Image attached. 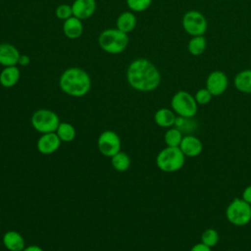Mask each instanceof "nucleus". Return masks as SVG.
Masks as SVG:
<instances>
[{"mask_svg": "<svg viewBox=\"0 0 251 251\" xmlns=\"http://www.w3.org/2000/svg\"><path fill=\"white\" fill-rule=\"evenodd\" d=\"M126 80L135 90L150 92L158 88L161 83V74L157 67L148 59L133 60L126 70Z\"/></svg>", "mask_w": 251, "mask_h": 251, "instance_id": "f257e3e1", "label": "nucleus"}, {"mask_svg": "<svg viewBox=\"0 0 251 251\" xmlns=\"http://www.w3.org/2000/svg\"><path fill=\"white\" fill-rule=\"evenodd\" d=\"M59 86L61 90L73 97H82L91 88V78L81 68L72 67L65 70L60 78Z\"/></svg>", "mask_w": 251, "mask_h": 251, "instance_id": "f03ea898", "label": "nucleus"}, {"mask_svg": "<svg viewBox=\"0 0 251 251\" xmlns=\"http://www.w3.org/2000/svg\"><path fill=\"white\" fill-rule=\"evenodd\" d=\"M129 39L126 32L116 28L104 29L98 37V44L100 48L108 54L116 55L124 52L127 45Z\"/></svg>", "mask_w": 251, "mask_h": 251, "instance_id": "7ed1b4c3", "label": "nucleus"}, {"mask_svg": "<svg viewBox=\"0 0 251 251\" xmlns=\"http://www.w3.org/2000/svg\"><path fill=\"white\" fill-rule=\"evenodd\" d=\"M185 158L179 147L166 146L157 154L156 165L162 172L175 173L182 169Z\"/></svg>", "mask_w": 251, "mask_h": 251, "instance_id": "20e7f679", "label": "nucleus"}, {"mask_svg": "<svg viewBox=\"0 0 251 251\" xmlns=\"http://www.w3.org/2000/svg\"><path fill=\"white\" fill-rule=\"evenodd\" d=\"M226 217L233 226H246L251 221V205L242 198H234L226 209Z\"/></svg>", "mask_w": 251, "mask_h": 251, "instance_id": "39448f33", "label": "nucleus"}, {"mask_svg": "<svg viewBox=\"0 0 251 251\" xmlns=\"http://www.w3.org/2000/svg\"><path fill=\"white\" fill-rule=\"evenodd\" d=\"M171 107L176 115L179 117L194 118L198 111V104L194 96L185 90H179L174 94Z\"/></svg>", "mask_w": 251, "mask_h": 251, "instance_id": "423d86ee", "label": "nucleus"}, {"mask_svg": "<svg viewBox=\"0 0 251 251\" xmlns=\"http://www.w3.org/2000/svg\"><path fill=\"white\" fill-rule=\"evenodd\" d=\"M30 123L36 131L43 134L56 132L61 122L55 112L48 109H39L32 114Z\"/></svg>", "mask_w": 251, "mask_h": 251, "instance_id": "0eeeda50", "label": "nucleus"}, {"mask_svg": "<svg viewBox=\"0 0 251 251\" xmlns=\"http://www.w3.org/2000/svg\"><path fill=\"white\" fill-rule=\"evenodd\" d=\"M207 20L199 11L190 10L182 17V27L191 36L203 35L207 30Z\"/></svg>", "mask_w": 251, "mask_h": 251, "instance_id": "6e6552de", "label": "nucleus"}, {"mask_svg": "<svg viewBox=\"0 0 251 251\" xmlns=\"http://www.w3.org/2000/svg\"><path fill=\"white\" fill-rule=\"evenodd\" d=\"M97 147L103 156L111 158L121 151L120 136L113 130H105L97 139Z\"/></svg>", "mask_w": 251, "mask_h": 251, "instance_id": "1a4fd4ad", "label": "nucleus"}, {"mask_svg": "<svg viewBox=\"0 0 251 251\" xmlns=\"http://www.w3.org/2000/svg\"><path fill=\"white\" fill-rule=\"evenodd\" d=\"M228 86L227 75L222 71L211 72L206 78V88L213 96H220L226 92Z\"/></svg>", "mask_w": 251, "mask_h": 251, "instance_id": "9d476101", "label": "nucleus"}, {"mask_svg": "<svg viewBox=\"0 0 251 251\" xmlns=\"http://www.w3.org/2000/svg\"><path fill=\"white\" fill-rule=\"evenodd\" d=\"M185 157L194 158L199 156L203 151L202 141L193 134H185L178 146Z\"/></svg>", "mask_w": 251, "mask_h": 251, "instance_id": "9b49d317", "label": "nucleus"}, {"mask_svg": "<svg viewBox=\"0 0 251 251\" xmlns=\"http://www.w3.org/2000/svg\"><path fill=\"white\" fill-rule=\"evenodd\" d=\"M61 145V139L56 132L43 133L37 140V150L44 155L56 152Z\"/></svg>", "mask_w": 251, "mask_h": 251, "instance_id": "f8f14e48", "label": "nucleus"}, {"mask_svg": "<svg viewBox=\"0 0 251 251\" xmlns=\"http://www.w3.org/2000/svg\"><path fill=\"white\" fill-rule=\"evenodd\" d=\"M21 56L18 48L11 43L0 44V65L3 67L17 66Z\"/></svg>", "mask_w": 251, "mask_h": 251, "instance_id": "ddd939ff", "label": "nucleus"}, {"mask_svg": "<svg viewBox=\"0 0 251 251\" xmlns=\"http://www.w3.org/2000/svg\"><path fill=\"white\" fill-rule=\"evenodd\" d=\"M73 15L78 19H89L96 10L95 0H75L72 4Z\"/></svg>", "mask_w": 251, "mask_h": 251, "instance_id": "4468645a", "label": "nucleus"}, {"mask_svg": "<svg viewBox=\"0 0 251 251\" xmlns=\"http://www.w3.org/2000/svg\"><path fill=\"white\" fill-rule=\"evenodd\" d=\"M2 241L9 251H23L25 248L23 235L16 230H8L5 232Z\"/></svg>", "mask_w": 251, "mask_h": 251, "instance_id": "2eb2a0df", "label": "nucleus"}, {"mask_svg": "<svg viewBox=\"0 0 251 251\" xmlns=\"http://www.w3.org/2000/svg\"><path fill=\"white\" fill-rule=\"evenodd\" d=\"M63 32L70 39H76L80 37L83 32V25L81 20L73 16L64 21Z\"/></svg>", "mask_w": 251, "mask_h": 251, "instance_id": "dca6fc26", "label": "nucleus"}, {"mask_svg": "<svg viewBox=\"0 0 251 251\" xmlns=\"http://www.w3.org/2000/svg\"><path fill=\"white\" fill-rule=\"evenodd\" d=\"M21 77L20 69L17 66L4 67L0 73V84L5 88L15 86Z\"/></svg>", "mask_w": 251, "mask_h": 251, "instance_id": "f3484780", "label": "nucleus"}, {"mask_svg": "<svg viewBox=\"0 0 251 251\" xmlns=\"http://www.w3.org/2000/svg\"><path fill=\"white\" fill-rule=\"evenodd\" d=\"M176 119V113L169 108H160L154 114V121L157 126L164 128H169L175 126Z\"/></svg>", "mask_w": 251, "mask_h": 251, "instance_id": "a211bd4d", "label": "nucleus"}, {"mask_svg": "<svg viewBox=\"0 0 251 251\" xmlns=\"http://www.w3.org/2000/svg\"><path fill=\"white\" fill-rule=\"evenodd\" d=\"M136 24H137L136 17L131 11H125L121 13L116 22L117 28L127 34L135 28Z\"/></svg>", "mask_w": 251, "mask_h": 251, "instance_id": "6ab92c4d", "label": "nucleus"}, {"mask_svg": "<svg viewBox=\"0 0 251 251\" xmlns=\"http://www.w3.org/2000/svg\"><path fill=\"white\" fill-rule=\"evenodd\" d=\"M235 88L242 93L251 94V69L240 71L233 79Z\"/></svg>", "mask_w": 251, "mask_h": 251, "instance_id": "aec40b11", "label": "nucleus"}, {"mask_svg": "<svg viewBox=\"0 0 251 251\" xmlns=\"http://www.w3.org/2000/svg\"><path fill=\"white\" fill-rule=\"evenodd\" d=\"M174 126L179 129L185 135V134H192L197 129L198 124L193 118L176 116Z\"/></svg>", "mask_w": 251, "mask_h": 251, "instance_id": "412c9836", "label": "nucleus"}, {"mask_svg": "<svg viewBox=\"0 0 251 251\" xmlns=\"http://www.w3.org/2000/svg\"><path fill=\"white\" fill-rule=\"evenodd\" d=\"M111 164L116 171L126 172L130 166V158L126 152L120 151L111 157Z\"/></svg>", "mask_w": 251, "mask_h": 251, "instance_id": "4be33fe9", "label": "nucleus"}, {"mask_svg": "<svg viewBox=\"0 0 251 251\" xmlns=\"http://www.w3.org/2000/svg\"><path fill=\"white\" fill-rule=\"evenodd\" d=\"M206 49V39L203 35L192 36L187 44L188 52L193 56H200Z\"/></svg>", "mask_w": 251, "mask_h": 251, "instance_id": "5701e85b", "label": "nucleus"}, {"mask_svg": "<svg viewBox=\"0 0 251 251\" xmlns=\"http://www.w3.org/2000/svg\"><path fill=\"white\" fill-rule=\"evenodd\" d=\"M183 137V133L175 126L169 127L164 134V141L167 146L178 147Z\"/></svg>", "mask_w": 251, "mask_h": 251, "instance_id": "b1692460", "label": "nucleus"}, {"mask_svg": "<svg viewBox=\"0 0 251 251\" xmlns=\"http://www.w3.org/2000/svg\"><path fill=\"white\" fill-rule=\"evenodd\" d=\"M56 133L59 136V138L61 139V141H64V142H71L75 137V126L66 122L60 123V125L56 130Z\"/></svg>", "mask_w": 251, "mask_h": 251, "instance_id": "393cba45", "label": "nucleus"}, {"mask_svg": "<svg viewBox=\"0 0 251 251\" xmlns=\"http://www.w3.org/2000/svg\"><path fill=\"white\" fill-rule=\"evenodd\" d=\"M202 243H204L205 245L213 248L214 246H216L220 240V235H219V232L215 229V228H207L205 229L202 234H201V237H200Z\"/></svg>", "mask_w": 251, "mask_h": 251, "instance_id": "a878e982", "label": "nucleus"}, {"mask_svg": "<svg viewBox=\"0 0 251 251\" xmlns=\"http://www.w3.org/2000/svg\"><path fill=\"white\" fill-rule=\"evenodd\" d=\"M126 6L131 12L140 13L150 7L152 0H126Z\"/></svg>", "mask_w": 251, "mask_h": 251, "instance_id": "bb28decb", "label": "nucleus"}, {"mask_svg": "<svg viewBox=\"0 0 251 251\" xmlns=\"http://www.w3.org/2000/svg\"><path fill=\"white\" fill-rule=\"evenodd\" d=\"M212 97H213V95L206 87L198 89L196 91V93L194 94L195 101L198 105H207L212 100Z\"/></svg>", "mask_w": 251, "mask_h": 251, "instance_id": "cd10ccee", "label": "nucleus"}, {"mask_svg": "<svg viewBox=\"0 0 251 251\" xmlns=\"http://www.w3.org/2000/svg\"><path fill=\"white\" fill-rule=\"evenodd\" d=\"M55 15L59 20H62V21L68 20L69 18L74 16L72 5H68V4L59 5L55 10Z\"/></svg>", "mask_w": 251, "mask_h": 251, "instance_id": "c85d7f7f", "label": "nucleus"}, {"mask_svg": "<svg viewBox=\"0 0 251 251\" xmlns=\"http://www.w3.org/2000/svg\"><path fill=\"white\" fill-rule=\"evenodd\" d=\"M241 198L246 201L247 203H249L251 205V184L246 186L243 191H242V195H241Z\"/></svg>", "mask_w": 251, "mask_h": 251, "instance_id": "c756f323", "label": "nucleus"}, {"mask_svg": "<svg viewBox=\"0 0 251 251\" xmlns=\"http://www.w3.org/2000/svg\"><path fill=\"white\" fill-rule=\"evenodd\" d=\"M190 251H212V248L205 245L204 243L202 242H199V243H196L194 244L191 248H190Z\"/></svg>", "mask_w": 251, "mask_h": 251, "instance_id": "7c9ffc66", "label": "nucleus"}, {"mask_svg": "<svg viewBox=\"0 0 251 251\" xmlns=\"http://www.w3.org/2000/svg\"><path fill=\"white\" fill-rule=\"evenodd\" d=\"M29 63H30V58L25 54H21V56L19 58L18 65H20L22 67H25V66L29 65Z\"/></svg>", "mask_w": 251, "mask_h": 251, "instance_id": "2f4dec72", "label": "nucleus"}, {"mask_svg": "<svg viewBox=\"0 0 251 251\" xmlns=\"http://www.w3.org/2000/svg\"><path fill=\"white\" fill-rule=\"evenodd\" d=\"M23 251H44V250L37 245H29V246L25 247Z\"/></svg>", "mask_w": 251, "mask_h": 251, "instance_id": "473e14b6", "label": "nucleus"}, {"mask_svg": "<svg viewBox=\"0 0 251 251\" xmlns=\"http://www.w3.org/2000/svg\"><path fill=\"white\" fill-rule=\"evenodd\" d=\"M227 251H234V250H227Z\"/></svg>", "mask_w": 251, "mask_h": 251, "instance_id": "72a5a7b5", "label": "nucleus"}]
</instances>
